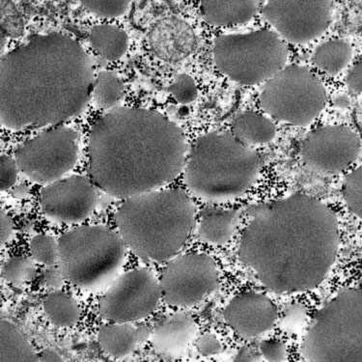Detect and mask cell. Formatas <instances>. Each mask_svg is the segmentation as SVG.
<instances>
[{
	"instance_id": "6da1fadb",
	"label": "cell",
	"mask_w": 362,
	"mask_h": 362,
	"mask_svg": "<svg viewBox=\"0 0 362 362\" xmlns=\"http://www.w3.org/2000/svg\"><path fill=\"white\" fill-rule=\"evenodd\" d=\"M338 247L334 211L315 197L294 194L250 207L239 258L267 289L297 294L324 281Z\"/></svg>"
},
{
	"instance_id": "7a4b0ae2",
	"label": "cell",
	"mask_w": 362,
	"mask_h": 362,
	"mask_svg": "<svg viewBox=\"0 0 362 362\" xmlns=\"http://www.w3.org/2000/svg\"><path fill=\"white\" fill-rule=\"evenodd\" d=\"M2 127L58 126L86 110L95 79L83 47L60 33L33 37L1 58Z\"/></svg>"
},
{
	"instance_id": "3957f363",
	"label": "cell",
	"mask_w": 362,
	"mask_h": 362,
	"mask_svg": "<svg viewBox=\"0 0 362 362\" xmlns=\"http://www.w3.org/2000/svg\"><path fill=\"white\" fill-rule=\"evenodd\" d=\"M183 131L154 110L116 107L98 119L89 137L92 181L113 197L162 189L184 171Z\"/></svg>"
},
{
	"instance_id": "277c9868",
	"label": "cell",
	"mask_w": 362,
	"mask_h": 362,
	"mask_svg": "<svg viewBox=\"0 0 362 362\" xmlns=\"http://www.w3.org/2000/svg\"><path fill=\"white\" fill-rule=\"evenodd\" d=\"M197 208L183 189H156L127 198L115 215L127 247L149 262L176 257L197 226Z\"/></svg>"
},
{
	"instance_id": "5b68a950",
	"label": "cell",
	"mask_w": 362,
	"mask_h": 362,
	"mask_svg": "<svg viewBox=\"0 0 362 362\" xmlns=\"http://www.w3.org/2000/svg\"><path fill=\"white\" fill-rule=\"evenodd\" d=\"M262 158L226 132L198 137L187 151L185 182L194 197L221 204L245 194L257 181Z\"/></svg>"
},
{
	"instance_id": "8992f818",
	"label": "cell",
	"mask_w": 362,
	"mask_h": 362,
	"mask_svg": "<svg viewBox=\"0 0 362 362\" xmlns=\"http://www.w3.org/2000/svg\"><path fill=\"white\" fill-rule=\"evenodd\" d=\"M126 247L119 232L108 227H76L58 240V265L71 284L98 289L112 281L122 268Z\"/></svg>"
},
{
	"instance_id": "52a82bcc",
	"label": "cell",
	"mask_w": 362,
	"mask_h": 362,
	"mask_svg": "<svg viewBox=\"0 0 362 362\" xmlns=\"http://www.w3.org/2000/svg\"><path fill=\"white\" fill-rule=\"evenodd\" d=\"M300 355L305 361H362V290L341 291L314 314Z\"/></svg>"
},
{
	"instance_id": "ba28073f",
	"label": "cell",
	"mask_w": 362,
	"mask_h": 362,
	"mask_svg": "<svg viewBox=\"0 0 362 362\" xmlns=\"http://www.w3.org/2000/svg\"><path fill=\"white\" fill-rule=\"evenodd\" d=\"M213 58L227 78L245 86H255L273 78L286 66L285 41L269 29L226 34L215 40Z\"/></svg>"
},
{
	"instance_id": "9c48e42d",
	"label": "cell",
	"mask_w": 362,
	"mask_h": 362,
	"mask_svg": "<svg viewBox=\"0 0 362 362\" xmlns=\"http://www.w3.org/2000/svg\"><path fill=\"white\" fill-rule=\"evenodd\" d=\"M327 95L324 84L309 69L285 66L266 81L260 95L264 112L279 122L308 126L326 107Z\"/></svg>"
},
{
	"instance_id": "30bf717a",
	"label": "cell",
	"mask_w": 362,
	"mask_h": 362,
	"mask_svg": "<svg viewBox=\"0 0 362 362\" xmlns=\"http://www.w3.org/2000/svg\"><path fill=\"white\" fill-rule=\"evenodd\" d=\"M78 155V132L58 125L21 144L15 160L21 173L30 181L49 185L70 173Z\"/></svg>"
},
{
	"instance_id": "8fae6325",
	"label": "cell",
	"mask_w": 362,
	"mask_h": 362,
	"mask_svg": "<svg viewBox=\"0 0 362 362\" xmlns=\"http://www.w3.org/2000/svg\"><path fill=\"white\" fill-rule=\"evenodd\" d=\"M160 284L163 298L168 305L179 308H192L218 289V266L206 253L189 252L176 256L163 269Z\"/></svg>"
},
{
	"instance_id": "7c38bea8",
	"label": "cell",
	"mask_w": 362,
	"mask_h": 362,
	"mask_svg": "<svg viewBox=\"0 0 362 362\" xmlns=\"http://www.w3.org/2000/svg\"><path fill=\"white\" fill-rule=\"evenodd\" d=\"M162 298L154 274L148 269H136L119 277L100 298L99 313L107 321L133 323L154 313Z\"/></svg>"
},
{
	"instance_id": "4fadbf2b",
	"label": "cell",
	"mask_w": 362,
	"mask_h": 362,
	"mask_svg": "<svg viewBox=\"0 0 362 362\" xmlns=\"http://www.w3.org/2000/svg\"><path fill=\"white\" fill-rule=\"evenodd\" d=\"M332 9L334 0H265L262 13L284 41L306 44L326 33Z\"/></svg>"
},
{
	"instance_id": "5bb4252c",
	"label": "cell",
	"mask_w": 362,
	"mask_h": 362,
	"mask_svg": "<svg viewBox=\"0 0 362 362\" xmlns=\"http://www.w3.org/2000/svg\"><path fill=\"white\" fill-rule=\"evenodd\" d=\"M361 150V139L353 129L342 125L324 126L303 139L300 158L313 173L337 175L358 160Z\"/></svg>"
},
{
	"instance_id": "9a60e30c",
	"label": "cell",
	"mask_w": 362,
	"mask_h": 362,
	"mask_svg": "<svg viewBox=\"0 0 362 362\" xmlns=\"http://www.w3.org/2000/svg\"><path fill=\"white\" fill-rule=\"evenodd\" d=\"M97 186L83 176H70L47 185L40 195L44 215L59 223H81L98 205Z\"/></svg>"
},
{
	"instance_id": "2e32d148",
	"label": "cell",
	"mask_w": 362,
	"mask_h": 362,
	"mask_svg": "<svg viewBox=\"0 0 362 362\" xmlns=\"http://www.w3.org/2000/svg\"><path fill=\"white\" fill-rule=\"evenodd\" d=\"M279 311L273 300L261 293H240L227 303L223 310L226 323L244 339H255L276 326Z\"/></svg>"
},
{
	"instance_id": "e0dca14e",
	"label": "cell",
	"mask_w": 362,
	"mask_h": 362,
	"mask_svg": "<svg viewBox=\"0 0 362 362\" xmlns=\"http://www.w3.org/2000/svg\"><path fill=\"white\" fill-rule=\"evenodd\" d=\"M147 41L152 54L168 63L183 62L197 47L194 31L177 17L165 18L156 23L148 33Z\"/></svg>"
},
{
	"instance_id": "ac0fdd59",
	"label": "cell",
	"mask_w": 362,
	"mask_h": 362,
	"mask_svg": "<svg viewBox=\"0 0 362 362\" xmlns=\"http://www.w3.org/2000/svg\"><path fill=\"white\" fill-rule=\"evenodd\" d=\"M197 325L192 316L185 313L171 314L163 318L153 330V346L165 355L177 356L194 340Z\"/></svg>"
},
{
	"instance_id": "d6986e66",
	"label": "cell",
	"mask_w": 362,
	"mask_h": 362,
	"mask_svg": "<svg viewBox=\"0 0 362 362\" xmlns=\"http://www.w3.org/2000/svg\"><path fill=\"white\" fill-rule=\"evenodd\" d=\"M242 221L239 209L206 207L197 219L198 237L212 245H224L233 239Z\"/></svg>"
},
{
	"instance_id": "ffe728a7",
	"label": "cell",
	"mask_w": 362,
	"mask_h": 362,
	"mask_svg": "<svg viewBox=\"0 0 362 362\" xmlns=\"http://www.w3.org/2000/svg\"><path fill=\"white\" fill-rule=\"evenodd\" d=\"M152 335L149 327L132 323L105 324L100 327L98 340L102 350L115 358H126Z\"/></svg>"
},
{
	"instance_id": "44dd1931",
	"label": "cell",
	"mask_w": 362,
	"mask_h": 362,
	"mask_svg": "<svg viewBox=\"0 0 362 362\" xmlns=\"http://www.w3.org/2000/svg\"><path fill=\"white\" fill-rule=\"evenodd\" d=\"M262 0H201V13L209 25L234 26L250 22Z\"/></svg>"
},
{
	"instance_id": "7402d4cb",
	"label": "cell",
	"mask_w": 362,
	"mask_h": 362,
	"mask_svg": "<svg viewBox=\"0 0 362 362\" xmlns=\"http://www.w3.org/2000/svg\"><path fill=\"white\" fill-rule=\"evenodd\" d=\"M232 134L248 147L263 146L276 136V127L267 116L255 112L238 115L232 124Z\"/></svg>"
},
{
	"instance_id": "603a6c76",
	"label": "cell",
	"mask_w": 362,
	"mask_h": 362,
	"mask_svg": "<svg viewBox=\"0 0 362 362\" xmlns=\"http://www.w3.org/2000/svg\"><path fill=\"white\" fill-rule=\"evenodd\" d=\"M39 355L22 330L8 320L0 322V362H36Z\"/></svg>"
},
{
	"instance_id": "cb8c5ba5",
	"label": "cell",
	"mask_w": 362,
	"mask_h": 362,
	"mask_svg": "<svg viewBox=\"0 0 362 362\" xmlns=\"http://www.w3.org/2000/svg\"><path fill=\"white\" fill-rule=\"evenodd\" d=\"M90 46L108 62H116L129 49V36L123 29L112 25L94 26L88 34Z\"/></svg>"
},
{
	"instance_id": "d4e9b609",
	"label": "cell",
	"mask_w": 362,
	"mask_h": 362,
	"mask_svg": "<svg viewBox=\"0 0 362 362\" xmlns=\"http://www.w3.org/2000/svg\"><path fill=\"white\" fill-rule=\"evenodd\" d=\"M353 49L347 41L342 39L329 40L314 50L313 63L321 72L337 76L351 62Z\"/></svg>"
},
{
	"instance_id": "484cf974",
	"label": "cell",
	"mask_w": 362,
	"mask_h": 362,
	"mask_svg": "<svg viewBox=\"0 0 362 362\" xmlns=\"http://www.w3.org/2000/svg\"><path fill=\"white\" fill-rule=\"evenodd\" d=\"M43 309L47 320L55 327H75L81 316L78 303L60 291L50 293L45 298Z\"/></svg>"
},
{
	"instance_id": "4316f807",
	"label": "cell",
	"mask_w": 362,
	"mask_h": 362,
	"mask_svg": "<svg viewBox=\"0 0 362 362\" xmlns=\"http://www.w3.org/2000/svg\"><path fill=\"white\" fill-rule=\"evenodd\" d=\"M124 96L122 79L113 71H102L95 76L91 97L95 105L102 110L118 107Z\"/></svg>"
},
{
	"instance_id": "83f0119b",
	"label": "cell",
	"mask_w": 362,
	"mask_h": 362,
	"mask_svg": "<svg viewBox=\"0 0 362 362\" xmlns=\"http://www.w3.org/2000/svg\"><path fill=\"white\" fill-rule=\"evenodd\" d=\"M34 260L23 256L10 258L2 268V277L16 286H22L35 276Z\"/></svg>"
},
{
	"instance_id": "f1b7e54d",
	"label": "cell",
	"mask_w": 362,
	"mask_h": 362,
	"mask_svg": "<svg viewBox=\"0 0 362 362\" xmlns=\"http://www.w3.org/2000/svg\"><path fill=\"white\" fill-rule=\"evenodd\" d=\"M30 253L35 262L46 267L55 266L59 261L58 240L49 235H37L31 240Z\"/></svg>"
},
{
	"instance_id": "f546056e",
	"label": "cell",
	"mask_w": 362,
	"mask_h": 362,
	"mask_svg": "<svg viewBox=\"0 0 362 362\" xmlns=\"http://www.w3.org/2000/svg\"><path fill=\"white\" fill-rule=\"evenodd\" d=\"M343 197L351 212L362 219V165L346 178Z\"/></svg>"
},
{
	"instance_id": "4dcf8cb0",
	"label": "cell",
	"mask_w": 362,
	"mask_h": 362,
	"mask_svg": "<svg viewBox=\"0 0 362 362\" xmlns=\"http://www.w3.org/2000/svg\"><path fill=\"white\" fill-rule=\"evenodd\" d=\"M1 33L10 38L22 36L25 30L23 18L12 0H0Z\"/></svg>"
},
{
	"instance_id": "1f68e13d",
	"label": "cell",
	"mask_w": 362,
	"mask_h": 362,
	"mask_svg": "<svg viewBox=\"0 0 362 362\" xmlns=\"http://www.w3.org/2000/svg\"><path fill=\"white\" fill-rule=\"evenodd\" d=\"M88 11L99 17L115 18L129 12L133 0H79Z\"/></svg>"
},
{
	"instance_id": "d6a6232c",
	"label": "cell",
	"mask_w": 362,
	"mask_h": 362,
	"mask_svg": "<svg viewBox=\"0 0 362 362\" xmlns=\"http://www.w3.org/2000/svg\"><path fill=\"white\" fill-rule=\"evenodd\" d=\"M171 96L181 105H189L194 103L198 96V89L194 79L187 74L177 76L168 87Z\"/></svg>"
},
{
	"instance_id": "836d02e7",
	"label": "cell",
	"mask_w": 362,
	"mask_h": 362,
	"mask_svg": "<svg viewBox=\"0 0 362 362\" xmlns=\"http://www.w3.org/2000/svg\"><path fill=\"white\" fill-rule=\"evenodd\" d=\"M258 349L261 356H262L263 361L269 362L287 361L288 351L286 345L281 340L271 338V339L261 341Z\"/></svg>"
},
{
	"instance_id": "e575fe53",
	"label": "cell",
	"mask_w": 362,
	"mask_h": 362,
	"mask_svg": "<svg viewBox=\"0 0 362 362\" xmlns=\"http://www.w3.org/2000/svg\"><path fill=\"white\" fill-rule=\"evenodd\" d=\"M20 171L15 158L10 156L2 155L0 158V187L1 192L11 189L18 179Z\"/></svg>"
},
{
	"instance_id": "d590c367",
	"label": "cell",
	"mask_w": 362,
	"mask_h": 362,
	"mask_svg": "<svg viewBox=\"0 0 362 362\" xmlns=\"http://www.w3.org/2000/svg\"><path fill=\"white\" fill-rule=\"evenodd\" d=\"M197 349L202 356H215L223 351V345L216 334H206L198 338Z\"/></svg>"
},
{
	"instance_id": "8d00e7d4",
	"label": "cell",
	"mask_w": 362,
	"mask_h": 362,
	"mask_svg": "<svg viewBox=\"0 0 362 362\" xmlns=\"http://www.w3.org/2000/svg\"><path fill=\"white\" fill-rule=\"evenodd\" d=\"M346 84L351 92L362 93V57L354 63L346 76Z\"/></svg>"
},
{
	"instance_id": "74e56055",
	"label": "cell",
	"mask_w": 362,
	"mask_h": 362,
	"mask_svg": "<svg viewBox=\"0 0 362 362\" xmlns=\"http://www.w3.org/2000/svg\"><path fill=\"white\" fill-rule=\"evenodd\" d=\"M15 226L11 216L1 209L0 211V243L4 247L14 236Z\"/></svg>"
},
{
	"instance_id": "f35d334b",
	"label": "cell",
	"mask_w": 362,
	"mask_h": 362,
	"mask_svg": "<svg viewBox=\"0 0 362 362\" xmlns=\"http://www.w3.org/2000/svg\"><path fill=\"white\" fill-rule=\"evenodd\" d=\"M63 276L62 269L59 267L55 268V266L49 267V269H46L45 273V282L46 285L49 288H59L63 284Z\"/></svg>"
},
{
	"instance_id": "ab89813d",
	"label": "cell",
	"mask_w": 362,
	"mask_h": 362,
	"mask_svg": "<svg viewBox=\"0 0 362 362\" xmlns=\"http://www.w3.org/2000/svg\"><path fill=\"white\" fill-rule=\"evenodd\" d=\"M234 361H263L262 356H261L259 349H253L252 347H243L238 351L236 356L233 359Z\"/></svg>"
},
{
	"instance_id": "60d3db41",
	"label": "cell",
	"mask_w": 362,
	"mask_h": 362,
	"mask_svg": "<svg viewBox=\"0 0 362 362\" xmlns=\"http://www.w3.org/2000/svg\"><path fill=\"white\" fill-rule=\"evenodd\" d=\"M62 361L63 359L62 356H59V354L54 350H49V349L42 351L41 353L39 354V361L58 362Z\"/></svg>"
}]
</instances>
